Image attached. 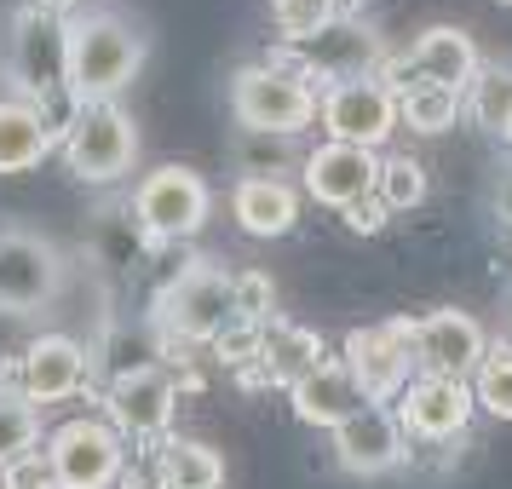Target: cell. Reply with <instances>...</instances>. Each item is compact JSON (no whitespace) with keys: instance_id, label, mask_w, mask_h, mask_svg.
Instances as JSON below:
<instances>
[{"instance_id":"1","label":"cell","mask_w":512,"mask_h":489,"mask_svg":"<svg viewBox=\"0 0 512 489\" xmlns=\"http://www.w3.org/2000/svg\"><path fill=\"white\" fill-rule=\"evenodd\" d=\"M144 29L116 6H81L70 18V98L116 104V93L144 70Z\"/></svg>"},{"instance_id":"2","label":"cell","mask_w":512,"mask_h":489,"mask_svg":"<svg viewBox=\"0 0 512 489\" xmlns=\"http://www.w3.org/2000/svg\"><path fill=\"white\" fill-rule=\"evenodd\" d=\"M231 323H236L231 277L213 259L185 265L162 288V300H156V334H162L167 346H213Z\"/></svg>"},{"instance_id":"3","label":"cell","mask_w":512,"mask_h":489,"mask_svg":"<svg viewBox=\"0 0 512 489\" xmlns=\"http://www.w3.org/2000/svg\"><path fill=\"white\" fill-rule=\"evenodd\" d=\"M12 81H18V98L29 104H41L47 110L52 98H70V18H58L47 6H35L29 0L24 12L12 18ZM52 116V110H47Z\"/></svg>"},{"instance_id":"4","label":"cell","mask_w":512,"mask_h":489,"mask_svg":"<svg viewBox=\"0 0 512 489\" xmlns=\"http://www.w3.org/2000/svg\"><path fill=\"white\" fill-rule=\"evenodd\" d=\"M231 110L242 133H300L317 121V87L294 64H248L231 75Z\"/></svg>"},{"instance_id":"5","label":"cell","mask_w":512,"mask_h":489,"mask_svg":"<svg viewBox=\"0 0 512 489\" xmlns=\"http://www.w3.org/2000/svg\"><path fill=\"white\" fill-rule=\"evenodd\" d=\"M58 150H64V162L81 185H116L139 162V127L121 104H75Z\"/></svg>"},{"instance_id":"6","label":"cell","mask_w":512,"mask_h":489,"mask_svg":"<svg viewBox=\"0 0 512 489\" xmlns=\"http://www.w3.org/2000/svg\"><path fill=\"white\" fill-rule=\"evenodd\" d=\"M41 455L52 466V489H110L127 472V438L98 415L64 420Z\"/></svg>"},{"instance_id":"7","label":"cell","mask_w":512,"mask_h":489,"mask_svg":"<svg viewBox=\"0 0 512 489\" xmlns=\"http://www.w3.org/2000/svg\"><path fill=\"white\" fill-rule=\"evenodd\" d=\"M277 64H294L305 81H334L340 87V81H369V75H380L386 47H380V35L363 18H340L334 12L311 41L277 52Z\"/></svg>"},{"instance_id":"8","label":"cell","mask_w":512,"mask_h":489,"mask_svg":"<svg viewBox=\"0 0 512 489\" xmlns=\"http://www.w3.org/2000/svg\"><path fill=\"white\" fill-rule=\"evenodd\" d=\"M133 213H139V225L156 236V242H185V236H196L202 225H208L213 190H208V179H202L196 167L167 162V167H156V173L139 179Z\"/></svg>"},{"instance_id":"9","label":"cell","mask_w":512,"mask_h":489,"mask_svg":"<svg viewBox=\"0 0 512 489\" xmlns=\"http://www.w3.org/2000/svg\"><path fill=\"white\" fill-rule=\"evenodd\" d=\"M64 288V254L52 248L47 236L6 225L0 231V311H47Z\"/></svg>"},{"instance_id":"10","label":"cell","mask_w":512,"mask_h":489,"mask_svg":"<svg viewBox=\"0 0 512 489\" xmlns=\"http://www.w3.org/2000/svg\"><path fill=\"white\" fill-rule=\"evenodd\" d=\"M369 403H386V397H403L409 380H415V340H409V323H386V328H351L346 334V357H340Z\"/></svg>"},{"instance_id":"11","label":"cell","mask_w":512,"mask_h":489,"mask_svg":"<svg viewBox=\"0 0 512 489\" xmlns=\"http://www.w3.org/2000/svg\"><path fill=\"white\" fill-rule=\"evenodd\" d=\"M173 415H179V386L162 363L127 374V380H110V392H104V420L133 443H162L173 432Z\"/></svg>"},{"instance_id":"12","label":"cell","mask_w":512,"mask_h":489,"mask_svg":"<svg viewBox=\"0 0 512 489\" xmlns=\"http://www.w3.org/2000/svg\"><path fill=\"white\" fill-rule=\"evenodd\" d=\"M317 116H323L328 139L334 144H363V150H380L397 127V93L386 81H340L317 98Z\"/></svg>"},{"instance_id":"13","label":"cell","mask_w":512,"mask_h":489,"mask_svg":"<svg viewBox=\"0 0 512 489\" xmlns=\"http://www.w3.org/2000/svg\"><path fill=\"white\" fill-rule=\"evenodd\" d=\"M409 340H415L420 374H443V380H472L478 363H484V351H489L484 323L472 311H455V305L409 323Z\"/></svg>"},{"instance_id":"14","label":"cell","mask_w":512,"mask_h":489,"mask_svg":"<svg viewBox=\"0 0 512 489\" xmlns=\"http://www.w3.org/2000/svg\"><path fill=\"white\" fill-rule=\"evenodd\" d=\"M472 380H443V374H415L409 392L397 403V420H403V438L420 443H449L472 426Z\"/></svg>"},{"instance_id":"15","label":"cell","mask_w":512,"mask_h":489,"mask_svg":"<svg viewBox=\"0 0 512 489\" xmlns=\"http://www.w3.org/2000/svg\"><path fill=\"white\" fill-rule=\"evenodd\" d=\"M374 179H380V150H363V144H317L300 167V185L311 202L346 213L351 202L374 196Z\"/></svg>"},{"instance_id":"16","label":"cell","mask_w":512,"mask_h":489,"mask_svg":"<svg viewBox=\"0 0 512 489\" xmlns=\"http://www.w3.org/2000/svg\"><path fill=\"white\" fill-rule=\"evenodd\" d=\"M334 438V461L357 472V478H374V472H392L403 455H409V438H403V420L397 409L386 403H369V409H357L346 426H334L328 432Z\"/></svg>"},{"instance_id":"17","label":"cell","mask_w":512,"mask_h":489,"mask_svg":"<svg viewBox=\"0 0 512 489\" xmlns=\"http://www.w3.org/2000/svg\"><path fill=\"white\" fill-rule=\"evenodd\" d=\"M93 374V351L70 340V334H41L35 346L18 357V392L29 403H64L87 386Z\"/></svg>"},{"instance_id":"18","label":"cell","mask_w":512,"mask_h":489,"mask_svg":"<svg viewBox=\"0 0 512 489\" xmlns=\"http://www.w3.org/2000/svg\"><path fill=\"white\" fill-rule=\"evenodd\" d=\"M288 403H294V415H300L305 426H323V432L346 426L357 409H369V397H363V386H357V374H351L340 357H323L300 386H288Z\"/></svg>"},{"instance_id":"19","label":"cell","mask_w":512,"mask_h":489,"mask_svg":"<svg viewBox=\"0 0 512 489\" xmlns=\"http://www.w3.org/2000/svg\"><path fill=\"white\" fill-rule=\"evenodd\" d=\"M64 139V127L29 104V98H0V173H29L52 156V144Z\"/></svg>"},{"instance_id":"20","label":"cell","mask_w":512,"mask_h":489,"mask_svg":"<svg viewBox=\"0 0 512 489\" xmlns=\"http://www.w3.org/2000/svg\"><path fill=\"white\" fill-rule=\"evenodd\" d=\"M409 70H415V81H432V87H455V93H466L472 75L484 70V64H478V47H472L466 29L432 24L415 47H409Z\"/></svg>"},{"instance_id":"21","label":"cell","mask_w":512,"mask_h":489,"mask_svg":"<svg viewBox=\"0 0 512 489\" xmlns=\"http://www.w3.org/2000/svg\"><path fill=\"white\" fill-rule=\"evenodd\" d=\"M231 213L248 236H288L300 219V190L288 179H236Z\"/></svg>"},{"instance_id":"22","label":"cell","mask_w":512,"mask_h":489,"mask_svg":"<svg viewBox=\"0 0 512 489\" xmlns=\"http://www.w3.org/2000/svg\"><path fill=\"white\" fill-rule=\"evenodd\" d=\"M323 363V334L305 323H265V351H259V369L271 386H300L305 374Z\"/></svg>"},{"instance_id":"23","label":"cell","mask_w":512,"mask_h":489,"mask_svg":"<svg viewBox=\"0 0 512 489\" xmlns=\"http://www.w3.org/2000/svg\"><path fill=\"white\" fill-rule=\"evenodd\" d=\"M156 466H162L167 489H225V455L213 443L196 438H167L156 449Z\"/></svg>"},{"instance_id":"24","label":"cell","mask_w":512,"mask_h":489,"mask_svg":"<svg viewBox=\"0 0 512 489\" xmlns=\"http://www.w3.org/2000/svg\"><path fill=\"white\" fill-rule=\"evenodd\" d=\"M461 116H466V93H455V87L420 81V87H409V93L397 98V121L415 127V133H449Z\"/></svg>"},{"instance_id":"25","label":"cell","mask_w":512,"mask_h":489,"mask_svg":"<svg viewBox=\"0 0 512 489\" xmlns=\"http://www.w3.org/2000/svg\"><path fill=\"white\" fill-rule=\"evenodd\" d=\"M236 167L242 179H288L294 167H305V156L294 150L288 133H236Z\"/></svg>"},{"instance_id":"26","label":"cell","mask_w":512,"mask_h":489,"mask_svg":"<svg viewBox=\"0 0 512 489\" xmlns=\"http://www.w3.org/2000/svg\"><path fill=\"white\" fill-rule=\"evenodd\" d=\"M466 116L478 121L484 133L507 139V127H512V70L484 64V70L472 75V87H466Z\"/></svg>"},{"instance_id":"27","label":"cell","mask_w":512,"mask_h":489,"mask_svg":"<svg viewBox=\"0 0 512 489\" xmlns=\"http://www.w3.org/2000/svg\"><path fill=\"white\" fill-rule=\"evenodd\" d=\"M41 455V415L24 392H0V472Z\"/></svg>"},{"instance_id":"28","label":"cell","mask_w":512,"mask_h":489,"mask_svg":"<svg viewBox=\"0 0 512 489\" xmlns=\"http://www.w3.org/2000/svg\"><path fill=\"white\" fill-rule=\"evenodd\" d=\"M472 397L478 409H489L495 420H512V340H495L484 351V363L472 374Z\"/></svg>"},{"instance_id":"29","label":"cell","mask_w":512,"mask_h":489,"mask_svg":"<svg viewBox=\"0 0 512 489\" xmlns=\"http://www.w3.org/2000/svg\"><path fill=\"white\" fill-rule=\"evenodd\" d=\"M374 196L392 213H409L426 202V167L415 156H380V179H374Z\"/></svg>"},{"instance_id":"30","label":"cell","mask_w":512,"mask_h":489,"mask_svg":"<svg viewBox=\"0 0 512 489\" xmlns=\"http://www.w3.org/2000/svg\"><path fill=\"white\" fill-rule=\"evenodd\" d=\"M328 18H334V6H328V0H271V24H277V35L288 41V47L311 41Z\"/></svg>"},{"instance_id":"31","label":"cell","mask_w":512,"mask_h":489,"mask_svg":"<svg viewBox=\"0 0 512 489\" xmlns=\"http://www.w3.org/2000/svg\"><path fill=\"white\" fill-rule=\"evenodd\" d=\"M156 351H162V340L150 334V328H139V334H127V328H116V340H110V380H127V374L139 369H156Z\"/></svg>"},{"instance_id":"32","label":"cell","mask_w":512,"mask_h":489,"mask_svg":"<svg viewBox=\"0 0 512 489\" xmlns=\"http://www.w3.org/2000/svg\"><path fill=\"white\" fill-rule=\"evenodd\" d=\"M259 351H265V323H248V317H236V323L213 340V357H219L225 369H254Z\"/></svg>"},{"instance_id":"33","label":"cell","mask_w":512,"mask_h":489,"mask_svg":"<svg viewBox=\"0 0 512 489\" xmlns=\"http://www.w3.org/2000/svg\"><path fill=\"white\" fill-rule=\"evenodd\" d=\"M231 300H236V317H248V323H271V311H277V282L265 277V271H236L231 277Z\"/></svg>"},{"instance_id":"34","label":"cell","mask_w":512,"mask_h":489,"mask_svg":"<svg viewBox=\"0 0 512 489\" xmlns=\"http://www.w3.org/2000/svg\"><path fill=\"white\" fill-rule=\"evenodd\" d=\"M0 484H6V489H52V466H47V455H29V461L6 466V472H0Z\"/></svg>"},{"instance_id":"35","label":"cell","mask_w":512,"mask_h":489,"mask_svg":"<svg viewBox=\"0 0 512 489\" xmlns=\"http://www.w3.org/2000/svg\"><path fill=\"white\" fill-rule=\"evenodd\" d=\"M386 219H392V208H386L380 196H363V202H351V208H346V225H351L357 236H374Z\"/></svg>"},{"instance_id":"36","label":"cell","mask_w":512,"mask_h":489,"mask_svg":"<svg viewBox=\"0 0 512 489\" xmlns=\"http://www.w3.org/2000/svg\"><path fill=\"white\" fill-rule=\"evenodd\" d=\"M121 484H127V489H167V484H162V466H156V455L133 461L127 472H121Z\"/></svg>"},{"instance_id":"37","label":"cell","mask_w":512,"mask_h":489,"mask_svg":"<svg viewBox=\"0 0 512 489\" xmlns=\"http://www.w3.org/2000/svg\"><path fill=\"white\" fill-rule=\"evenodd\" d=\"M495 219L512 231V167H501V179H495Z\"/></svg>"},{"instance_id":"38","label":"cell","mask_w":512,"mask_h":489,"mask_svg":"<svg viewBox=\"0 0 512 489\" xmlns=\"http://www.w3.org/2000/svg\"><path fill=\"white\" fill-rule=\"evenodd\" d=\"M328 6H346V0H328Z\"/></svg>"},{"instance_id":"39","label":"cell","mask_w":512,"mask_h":489,"mask_svg":"<svg viewBox=\"0 0 512 489\" xmlns=\"http://www.w3.org/2000/svg\"><path fill=\"white\" fill-rule=\"evenodd\" d=\"M507 144H512V127H507Z\"/></svg>"},{"instance_id":"40","label":"cell","mask_w":512,"mask_h":489,"mask_svg":"<svg viewBox=\"0 0 512 489\" xmlns=\"http://www.w3.org/2000/svg\"><path fill=\"white\" fill-rule=\"evenodd\" d=\"M501 6H512V0H501Z\"/></svg>"}]
</instances>
